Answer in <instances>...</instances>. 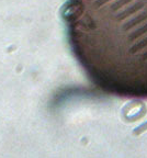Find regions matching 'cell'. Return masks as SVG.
<instances>
[{"mask_svg": "<svg viewBox=\"0 0 147 158\" xmlns=\"http://www.w3.org/2000/svg\"><path fill=\"white\" fill-rule=\"evenodd\" d=\"M69 43L93 84L147 99V0H69Z\"/></svg>", "mask_w": 147, "mask_h": 158, "instance_id": "6da1fadb", "label": "cell"}]
</instances>
